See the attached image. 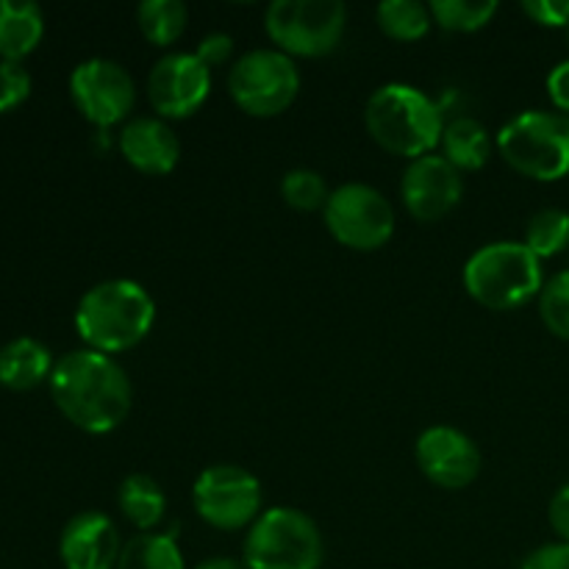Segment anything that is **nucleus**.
<instances>
[{"label": "nucleus", "mask_w": 569, "mask_h": 569, "mask_svg": "<svg viewBox=\"0 0 569 569\" xmlns=\"http://www.w3.org/2000/svg\"><path fill=\"white\" fill-rule=\"evenodd\" d=\"M117 506L139 533H153V528L164 520L167 498L159 481L144 472H133V476L122 478L120 489H117Z\"/></svg>", "instance_id": "obj_19"}, {"label": "nucleus", "mask_w": 569, "mask_h": 569, "mask_svg": "<svg viewBox=\"0 0 569 569\" xmlns=\"http://www.w3.org/2000/svg\"><path fill=\"white\" fill-rule=\"evenodd\" d=\"M465 194L461 172L442 153L415 159L400 181V198L409 214L420 222H437L459 206Z\"/></svg>", "instance_id": "obj_13"}, {"label": "nucleus", "mask_w": 569, "mask_h": 569, "mask_svg": "<svg viewBox=\"0 0 569 569\" xmlns=\"http://www.w3.org/2000/svg\"><path fill=\"white\" fill-rule=\"evenodd\" d=\"M31 94V76L20 61L0 59V114L22 106Z\"/></svg>", "instance_id": "obj_28"}, {"label": "nucleus", "mask_w": 569, "mask_h": 569, "mask_svg": "<svg viewBox=\"0 0 569 569\" xmlns=\"http://www.w3.org/2000/svg\"><path fill=\"white\" fill-rule=\"evenodd\" d=\"M228 92L233 103L253 117H276L295 103L300 92V72L292 56L259 48L233 61L228 72Z\"/></svg>", "instance_id": "obj_8"}, {"label": "nucleus", "mask_w": 569, "mask_h": 569, "mask_svg": "<svg viewBox=\"0 0 569 569\" xmlns=\"http://www.w3.org/2000/svg\"><path fill=\"white\" fill-rule=\"evenodd\" d=\"M198 515L220 531H239L259 520L261 483L237 465L206 467L192 489Z\"/></svg>", "instance_id": "obj_10"}, {"label": "nucleus", "mask_w": 569, "mask_h": 569, "mask_svg": "<svg viewBox=\"0 0 569 569\" xmlns=\"http://www.w3.org/2000/svg\"><path fill=\"white\" fill-rule=\"evenodd\" d=\"M417 465L422 476L442 489H465L481 472V450L465 431L450 426H433L417 439Z\"/></svg>", "instance_id": "obj_14"}, {"label": "nucleus", "mask_w": 569, "mask_h": 569, "mask_svg": "<svg viewBox=\"0 0 569 569\" xmlns=\"http://www.w3.org/2000/svg\"><path fill=\"white\" fill-rule=\"evenodd\" d=\"M322 559L326 542L317 522L289 506L267 509L244 537V569H320Z\"/></svg>", "instance_id": "obj_5"}, {"label": "nucleus", "mask_w": 569, "mask_h": 569, "mask_svg": "<svg viewBox=\"0 0 569 569\" xmlns=\"http://www.w3.org/2000/svg\"><path fill=\"white\" fill-rule=\"evenodd\" d=\"M376 17L387 37L403 39V42L426 37L433 22L431 6H422L417 0H383L378 3Z\"/></svg>", "instance_id": "obj_23"}, {"label": "nucleus", "mask_w": 569, "mask_h": 569, "mask_svg": "<svg viewBox=\"0 0 569 569\" xmlns=\"http://www.w3.org/2000/svg\"><path fill=\"white\" fill-rule=\"evenodd\" d=\"M365 122L383 150L406 159H422L442 142V109L409 83H387L367 100Z\"/></svg>", "instance_id": "obj_3"}, {"label": "nucleus", "mask_w": 569, "mask_h": 569, "mask_svg": "<svg viewBox=\"0 0 569 569\" xmlns=\"http://www.w3.org/2000/svg\"><path fill=\"white\" fill-rule=\"evenodd\" d=\"M120 153L133 170L167 176L181 159V142L161 117H133L120 131Z\"/></svg>", "instance_id": "obj_16"}, {"label": "nucleus", "mask_w": 569, "mask_h": 569, "mask_svg": "<svg viewBox=\"0 0 569 569\" xmlns=\"http://www.w3.org/2000/svg\"><path fill=\"white\" fill-rule=\"evenodd\" d=\"M70 98L92 126L111 128L131 114L137 83L120 61L87 59L72 70Z\"/></svg>", "instance_id": "obj_11"}, {"label": "nucleus", "mask_w": 569, "mask_h": 569, "mask_svg": "<svg viewBox=\"0 0 569 569\" xmlns=\"http://www.w3.org/2000/svg\"><path fill=\"white\" fill-rule=\"evenodd\" d=\"M50 395L61 415L87 433H109L128 420L133 389L126 370L98 350L61 356L50 376Z\"/></svg>", "instance_id": "obj_1"}, {"label": "nucleus", "mask_w": 569, "mask_h": 569, "mask_svg": "<svg viewBox=\"0 0 569 569\" xmlns=\"http://www.w3.org/2000/svg\"><path fill=\"white\" fill-rule=\"evenodd\" d=\"M139 31L153 44H172L187 31L189 11L181 0H142L137 9Z\"/></svg>", "instance_id": "obj_22"}, {"label": "nucleus", "mask_w": 569, "mask_h": 569, "mask_svg": "<svg viewBox=\"0 0 569 569\" xmlns=\"http://www.w3.org/2000/svg\"><path fill=\"white\" fill-rule=\"evenodd\" d=\"M122 542L103 511H81L64 526L59 556L64 569H117Z\"/></svg>", "instance_id": "obj_15"}, {"label": "nucleus", "mask_w": 569, "mask_h": 569, "mask_svg": "<svg viewBox=\"0 0 569 569\" xmlns=\"http://www.w3.org/2000/svg\"><path fill=\"white\" fill-rule=\"evenodd\" d=\"M569 244V214L561 209H542L528 220L526 248L539 261L561 253Z\"/></svg>", "instance_id": "obj_25"}, {"label": "nucleus", "mask_w": 569, "mask_h": 569, "mask_svg": "<svg viewBox=\"0 0 569 569\" xmlns=\"http://www.w3.org/2000/svg\"><path fill=\"white\" fill-rule=\"evenodd\" d=\"M548 94L556 103V109L569 117V59L556 64L548 76Z\"/></svg>", "instance_id": "obj_32"}, {"label": "nucleus", "mask_w": 569, "mask_h": 569, "mask_svg": "<svg viewBox=\"0 0 569 569\" xmlns=\"http://www.w3.org/2000/svg\"><path fill=\"white\" fill-rule=\"evenodd\" d=\"M194 56H198L200 61H203L209 70H214V67H222L231 61L233 56V39L228 37L226 31H211L206 33L203 39H200L198 50H194Z\"/></svg>", "instance_id": "obj_29"}, {"label": "nucleus", "mask_w": 569, "mask_h": 569, "mask_svg": "<svg viewBox=\"0 0 569 569\" xmlns=\"http://www.w3.org/2000/svg\"><path fill=\"white\" fill-rule=\"evenodd\" d=\"M117 569H187L181 548L170 533H137L122 545Z\"/></svg>", "instance_id": "obj_21"}, {"label": "nucleus", "mask_w": 569, "mask_h": 569, "mask_svg": "<svg viewBox=\"0 0 569 569\" xmlns=\"http://www.w3.org/2000/svg\"><path fill=\"white\" fill-rule=\"evenodd\" d=\"M567 42H569V26H567Z\"/></svg>", "instance_id": "obj_35"}, {"label": "nucleus", "mask_w": 569, "mask_h": 569, "mask_svg": "<svg viewBox=\"0 0 569 569\" xmlns=\"http://www.w3.org/2000/svg\"><path fill=\"white\" fill-rule=\"evenodd\" d=\"M156 322L148 289L128 278H111L89 289L76 309V328L89 350L122 353L142 342Z\"/></svg>", "instance_id": "obj_2"}, {"label": "nucleus", "mask_w": 569, "mask_h": 569, "mask_svg": "<svg viewBox=\"0 0 569 569\" xmlns=\"http://www.w3.org/2000/svg\"><path fill=\"white\" fill-rule=\"evenodd\" d=\"M539 315L542 322L559 339L569 342V270L550 278L539 292Z\"/></svg>", "instance_id": "obj_27"}, {"label": "nucleus", "mask_w": 569, "mask_h": 569, "mask_svg": "<svg viewBox=\"0 0 569 569\" xmlns=\"http://www.w3.org/2000/svg\"><path fill=\"white\" fill-rule=\"evenodd\" d=\"M522 569H569V545H542V548H537L533 553L526 556Z\"/></svg>", "instance_id": "obj_31"}, {"label": "nucleus", "mask_w": 569, "mask_h": 569, "mask_svg": "<svg viewBox=\"0 0 569 569\" xmlns=\"http://www.w3.org/2000/svg\"><path fill=\"white\" fill-rule=\"evenodd\" d=\"M465 287L487 309L511 311L542 292V261L526 242H492L470 256Z\"/></svg>", "instance_id": "obj_4"}, {"label": "nucleus", "mask_w": 569, "mask_h": 569, "mask_svg": "<svg viewBox=\"0 0 569 569\" xmlns=\"http://www.w3.org/2000/svg\"><path fill=\"white\" fill-rule=\"evenodd\" d=\"M442 156L459 172L481 170L489 159V133L476 117H456L442 131Z\"/></svg>", "instance_id": "obj_20"}, {"label": "nucleus", "mask_w": 569, "mask_h": 569, "mask_svg": "<svg viewBox=\"0 0 569 569\" xmlns=\"http://www.w3.org/2000/svg\"><path fill=\"white\" fill-rule=\"evenodd\" d=\"M322 214L331 237L350 250H378L395 233L392 203L367 183H342L333 189Z\"/></svg>", "instance_id": "obj_9"}, {"label": "nucleus", "mask_w": 569, "mask_h": 569, "mask_svg": "<svg viewBox=\"0 0 569 569\" xmlns=\"http://www.w3.org/2000/svg\"><path fill=\"white\" fill-rule=\"evenodd\" d=\"M522 11L539 26H569V0H522Z\"/></svg>", "instance_id": "obj_30"}, {"label": "nucleus", "mask_w": 569, "mask_h": 569, "mask_svg": "<svg viewBox=\"0 0 569 569\" xmlns=\"http://www.w3.org/2000/svg\"><path fill=\"white\" fill-rule=\"evenodd\" d=\"M506 164L537 181H559L569 172V117L556 111H522L498 133Z\"/></svg>", "instance_id": "obj_6"}, {"label": "nucleus", "mask_w": 569, "mask_h": 569, "mask_svg": "<svg viewBox=\"0 0 569 569\" xmlns=\"http://www.w3.org/2000/svg\"><path fill=\"white\" fill-rule=\"evenodd\" d=\"M194 569H244V565L237 559H228V556H211V559L200 561Z\"/></svg>", "instance_id": "obj_34"}, {"label": "nucleus", "mask_w": 569, "mask_h": 569, "mask_svg": "<svg viewBox=\"0 0 569 569\" xmlns=\"http://www.w3.org/2000/svg\"><path fill=\"white\" fill-rule=\"evenodd\" d=\"M53 356L39 339L17 337L0 348V387L26 392L53 376Z\"/></svg>", "instance_id": "obj_17"}, {"label": "nucleus", "mask_w": 569, "mask_h": 569, "mask_svg": "<svg viewBox=\"0 0 569 569\" xmlns=\"http://www.w3.org/2000/svg\"><path fill=\"white\" fill-rule=\"evenodd\" d=\"M498 14V0H433L431 17L445 31L470 33L489 26Z\"/></svg>", "instance_id": "obj_24"}, {"label": "nucleus", "mask_w": 569, "mask_h": 569, "mask_svg": "<svg viewBox=\"0 0 569 569\" xmlns=\"http://www.w3.org/2000/svg\"><path fill=\"white\" fill-rule=\"evenodd\" d=\"M550 526L559 533L561 542L569 545V483L561 487L550 500Z\"/></svg>", "instance_id": "obj_33"}, {"label": "nucleus", "mask_w": 569, "mask_h": 569, "mask_svg": "<svg viewBox=\"0 0 569 569\" xmlns=\"http://www.w3.org/2000/svg\"><path fill=\"white\" fill-rule=\"evenodd\" d=\"M281 194L283 200L298 211L326 209L328 198H331L326 178H322L317 170H309V167L289 170L287 176L281 178Z\"/></svg>", "instance_id": "obj_26"}, {"label": "nucleus", "mask_w": 569, "mask_h": 569, "mask_svg": "<svg viewBox=\"0 0 569 569\" xmlns=\"http://www.w3.org/2000/svg\"><path fill=\"white\" fill-rule=\"evenodd\" d=\"M44 33L42 9L31 0H0V59L20 61L37 50Z\"/></svg>", "instance_id": "obj_18"}, {"label": "nucleus", "mask_w": 569, "mask_h": 569, "mask_svg": "<svg viewBox=\"0 0 569 569\" xmlns=\"http://www.w3.org/2000/svg\"><path fill=\"white\" fill-rule=\"evenodd\" d=\"M211 70L194 53H167L148 76V98L161 120L192 117L206 103Z\"/></svg>", "instance_id": "obj_12"}, {"label": "nucleus", "mask_w": 569, "mask_h": 569, "mask_svg": "<svg viewBox=\"0 0 569 569\" xmlns=\"http://www.w3.org/2000/svg\"><path fill=\"white\" fill-rule=\"evenodd\" d=\"M348 26L342 0H276L264 14L267 37L287 56L320 59L337 50Z\"/></svg>", "instance_id": "obj_7"}]
</instances>
